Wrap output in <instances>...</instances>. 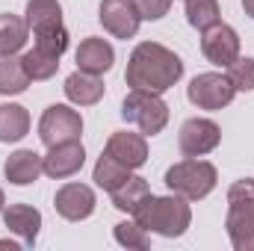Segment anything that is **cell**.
<instances>
[{"mask_svg":"<svg viewBox=\"0 0 254 251\" xmlns=\"http://www.w3.org/2000/svg\"><path fill=\"white\" fill-rule=\"evenodd\" d=\"M181 77H184L181 57L175 51H169L166 45H160V42L136 45L130 60H127V71H125V80L130 89L154 92V95L169 92Z\"/></svg>","mask_w":254,"mask_h":251,"instance_id":"cell-1","label":"cell"},{"mask_svg":"<svg viewBox=\"0 0 254 251\" xmlns=\"http://www.w3.org/2000/svg\"><path fill=\"white\" fill-rule=\"evenodd\" d=\"M133 219L151 231V234H160V237H184L187 228L192 225V210H190V201L181 198V195H148L136 210H133Z\"/></svg>","mask_w":254,"mask_h":251,"instance_id":"cell-2","label":"cell"},{"mask_svg":"<svg viewBox=\"0 0 254 251\" xmlns=\"http://www.w3.org/2000/svg\"><path fill=\"white\" fill-rule=\"evenodd\" d=\"M231 246L237 251L254 249V178L237 181L228 189V219H225Z\"/></svg>","mask_w":254,"mask_h":251,"instance_id":"cell-3","label":"cell"},{"mask_svg":"<svg viewBox=\"0 0 254 251\" xmlns=\"http://www.w3.org/2000/svg\"><path fill=\"white\" fill-rule=\"evenodd\" d=\"M219 181V172L213 163L207 160H198V157H187L181 163H175L169 172H166V187L172 195H181L187 201H201L207 198Z\"/></svg>","mask_w":254,"mask_h":251,"instance_id":"cell-4","label":"cell"},{"mask_svg":"<svg viewBox=\"0 0 254 251\" xmlns=\"http://www.w3.org/2000/svg\"><path fill=\"white\" fill-rule=\"evenodd\" d=\"M122 119L136 125L139 133H145V136H157L169 125V104L154 92L130 89V95L122 104Z\"/></svg>","mask_w":254,"mask_h":251,"instance_id":"cell-5","label":"cell"},{"mask_svg":"<svg viewBox=\"0 0 254 251\" xmlns=\"http://www.w3.org/2000/svg\"><path fill=\"white\" fill-rule=\"evenodd\" d=\"M234 95H237V89H234L231 77L219 74V71H204V74L192 77V83L187 86V98L198 110H210V113L228 107L234 101Z\"/></svg>","mask_w":254,"mask_h":251,"instance_id":"cell-6","label":"cell"},{"mask_svg":"<svg viewBox=\"0 0 254 251\" xmlns=\"http://www.w3.org/2000/svg\"><path fill=\"white\" fill-rule=\"evenodd\" d=\"M39 136L42 142L51 148V145H63V142H77L83 136V119L77 110L65 107V104H54L42 113V122H39Z\"/></svg>","mask_w":254,"mask_h":251,"instance_id":"cell-7","label":"cell"},{"mask_svg":"<svg viewBox=\"0 0 254 251\" xmlns=\"http://www.w3.org/2000/svg\"><path fill=\"white\" fill-rule=\"evenodd\" d=\"M201 54L207 57V63L219 65V68H228L240 60V36L234 27L228 24H213L207 30H201Z\"/></svg>","mask_w":254,"mask_h":251,"instance_id":"cell-8","label":"cell"},{"mask_svg":"<svg viewBox=\"0 0 254 251\" xmlns=\"http://www.w3.org/2000/svg\"><path fill=\"white\" fill-rule=\"evenodd\" d=\"M219 142H222V127L213 119H190V122H184L181 136H178L184 157H204V154L216 151Z\"/></svg>","mask_w":254,"mask_h":251,"instance_id":"cell-9","label":"cell"},{"mask_svg":"<svg viewBox=\"0 0 254 251\" xmlns=\"http://www.w3.org/2000/svg\"><path fill=\"white\" fill-rule=\"evenodd\" d=\"M98 18L113 39H125V42L139 33V24H142L133 0H101Z\"/></svg>","mask_w":254,"mask_h":251,"instance_id":"cell-10","label":"cell"},{"mask_svg":"<svg viewBox=\"0 0 254 251\" xmlns=\"http://www.w3.org/2000/svg\"><path fill=\"white\" fill-rule=\"evenodd\" d=\"M95 189L86 187V184H65L57 189V198H54V207L57 213L68 219V222H83L95 213Z\"/></svg>","mask_w":254,"mask_h":251,"instance_id":"cell-11","label":"cell"},{"mask_svg":"<svg viewBox=\"0 0 254 251\" xmlns=\"http://www.w3.org/2000/svg\"><path fill=\"white\" fill-rule=\"evenodd\" d=\"M86 163V148L77 142H63V145H51L48 154L42 157V166H45V175L54 178V181H65L71 175H77Z\"/></svg>","mask_w":254,"mask_h":251,"instance_id":"cell-12","label":"cell"},{"mask_svg":"<svg viewBox=\"0 0 254 251\" xmlns=\"http://www.w3.org/2000/svg\"><path fill=\"white\" fill-rule=\"evenodd\" d=\"M107 154L116 157L119 163H125L127 169H139L148 163V142L145 133H130V130H119L107 139Z\"/></svg>","mask_w":254,"mask_h":251,"instance_id":"cell-13","label":"cell"},{"mask_svg":"<svg viewBox=\"0 0 254 251\" xmlns=\"http://www.w3.org/2000/svg\"><path fill=\"white\" fill-rule=\"evenodd\" d=\"M42 172H45L42 154H36V151H30V148H21V151L9 154L6 163H3V175H6V181L15 184V187H30V184H36Z\"/></svg>","mask_w":254,"mask_h":251,"instance_id":"cell-14","label":"cell"},{"mask_svg":"<svg viewBox=\"0 0 254 251\" xmlns=\"http://www.w3.org/2000/svg\"><path fill=\"white\" fill-rule=\"evenodd\" d=\"M77 68L80 71H89V74H107L113 63H116V51L107 39H98V36H89L80 42L77 48Z\"/></svg>","mask_w":254,"mask_h":251,"instance_id":"cell-15","label":"cell"},{"mask_svg":"<svg viewBox=\"0 0 254 251\" xmlns=\"http://www.w3.org/2000/svg\"><path fill=\"white\" fill-rule=\"evenodd\" d=\"M3 225L15 237H21L27 246H33L39 237V228H42V213L30 204H9V207H3Z\"/></svg>","mask_w":254,"mask_h":251,"instance_id":"cell-16","label":"cell"},{"mask_svg":"<svg viewBox=\"0 0 254 251\" xmlns=\"http://www.w3.org/2000/svg\"><path fill=\"white\" fill-rule=\"evenodd\" d=\"M65 98L77 107H95L101 98H104V80L101 74H89V71H74L68 80H65Z\"/></svg>","mask_w":254,"mask_h":251,"instance_id":"cell-17","label":"cell"},{"mask_svg":"<svg viewBox=\"0 0 254 251\" xmlns=\"http://www.w3.org/2000/svg\"><path fill=\"white\" fill-rule=\"evenodd\" d=\"M24 21H27L33 36L60 30L63 27V6H60V0H30Z\"/></svg>","mask_w":254,"mask_h":251,"instance_id":"cell-18","label":"cell"},{"mask_svg":"<svg viewBox=\"0 0 254 251\" xmlns=\"http://www.w3.org/2000/svg\"><path fill=\"white\" fill-rule=\"evenodd\" d=\"M27 36H30V27L24 18L0 15V57H15L18 51H24Z\"/></svg>","mask_w":254,"mask_h":251,"instance_id":"cell-19","label":"cell"},{"mask_svg":"<svg viewBox=\"0 0 254 251\" xmlns=\"http://www.w3.org/2000/svg\"><path fill=\"white\" fill-rule=\"evenodd\" d=\"M30 133V113L21 104H0V142H18Z\"/></svg>","mask_w":254,"mask_h":251,"instance_id":"cell-20","label":"cell"},{"mask_svg":"<svg viewBox=\"0 0 254 251\" xmlns=\"http://www.w3.org/2000/svg\"><path fill=\"white\" fill-rule=\"evenodd\" d=\"M127 178H130V169L125 163H119L116 157H110L107 151L101 154V160L95 163V172H92V181L101 189H107V192H116Z\"/></svg>","mask_w":254,"mask_h":251,"instance_id":"cell-21","label":"cell"},{"mask_svg":"<svg viewBox=\"0 0 254 251\" xmlns=\"http://www.w3.org/2000/svg\"><path fill=\"white\" fill-rule=\"evenodd\" d=\"M21 63H24V71H27V77H30L33 83L51 80V77L60 71V57H57V54H48V51H42V48H36V45H33V51H27V54L21 57Z\"/></svg>","mask_w":254,"mask_h":251,"instance_id":"cell-22","label":"cell"},{"mask_svg":"<svg viewBox=\"0 0 254 251\" xmlns=\"http://www.w3.org/2000/svg\"><path fill=\"white\" fill-rule=\"evenodd\" d=\"M110 195H113V207H116V210H122V213H133V210L151 195V189H148V181H145V178L130 175L125 184L116 189V192H110Z\"/></svg>","mask_w":254,"mask_h":251,"instance_id":"cell-23","label":"cell"},{"mask_svg":"<svg viewBox=\"0 0 254 251\" xmlns=\"http://www.w3.org/2000/svg\"><path fill=\"white\" fill-rule=\"evenodd\" d=\"M33 80L27 77L18 57H0V95H21Z\"/></svg>","mask_w":254,"mask_h":251,"instance_id":"cell-24","label":"cell"},{"mask_svg":"<svg viewBox=\"0 0 254 251\" xmlns=\"http://www.w3.org/2000/svg\"><path fill=\"white\" fill-rule=\"evenodd\" d=\"M187 21L195 30H207L222 21L219 0H187Z\"/></svg>","mask_w":254,"mask_h":251,"instance_id":"cell-25","label":"cell"},{"mask_svg":"<svg viewBox=\"0 0 254 251\" xmlns=\"http://www.w3.org/2000/svg\"><path fill=\"white\" fill-rule=\"evenodd\" d=\"M116 243L125 246V249H136V251H145L151 246L148 240V231L133 219V222H119L116 225Z\"/></svg>","mask_w":254,"mask_h":251,"instance_id":"cell-26","label":"cell"},{"mask_svg":"<svg viewBox=\"0 0 254 251\" xmlns=\"http://www.w3.org/2000/svg\"><path fill=\"white\" fill-rule=\"evenodd\" d=\"M228 77L234 83L237 92H254V60L252 57H240L234 65H228Z\"/></svg>","mask_w":254,"mask_h":251,"instance_id":"cell-27","label":"cell"},{"mask_svg":"<svg viewBox=\"0 0 254 251\" xmlns=\"http://www.w3.org/2000/svg\"><path fill=\"white\" fill-rule=\"evenodd\" d=\"M133 3H136V12L142 21H160L172 9V0H133Z\"/></svg>","mask_w":254,"mask_h":251,"instance_id":"cell-28","label":"cell"},{"mask_svg":"<svg viewBox=\"0 0 254 251\" xmlns=\"http://www.w3.org/2000/svg\"><path fill=\"white\" fill-rule=\"evenodd\" d=\"M243 9H246L249 18H254V0H243Z\"/></svg>","mask_w":254,"mask_h":251,"instance_id":"cell-29","label":"cell"},{"mask_svg":"<svg viewBox=\"0 0 254 251\" xmlns=\"http://www.w3.org/2000/svg\"><path fill=\"white\" fill-rule=\"evenodd\" d=\"M0 249H9V251H15V249H18V243H12V240H0Z\"/></svg>","mask_w":254,"mask_h":251,"instance_id":"cell-30","label":"cell"},{"mask_svg":"<svg viewBox=\"0 0 254 251\" xmlns=\"http://www.w3.org/2000/svg\"><path fill=\"white\" fill-rule=\"evenodd\" d=\"M6 207V198H3V189H0V210Z\"/></svg>","mask_w":254,"mask_h":251,"instance_id":"cell-31","label":"cell"}]
</instances>
